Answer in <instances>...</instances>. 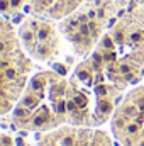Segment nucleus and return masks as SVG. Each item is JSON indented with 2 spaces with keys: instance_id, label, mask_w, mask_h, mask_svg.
Listing matches in <instances>:
<instances>
[{
  "instance_id": "8",
  "label": "nucleus",
  "mask_w": 144,
  "mask_h": 146,
  "mask_svg": "<svg viewBox=\"0 0 144 146\" xmlns=\"http://www.w3.org/2000/svg\"><path fill=\"white\" fill-rule=\"evenodd\" d=\"M81 2L83 0H29L27 12L59 21L75 10Z\"/></svg>"
},
{
  "instance_id": "10",
  "label": "nucleus",
  "mask_w": 144,
  "mask_h": 146,
  "mask_svg": "<svg viewBox=\"0 0 144 146\" xmlns=\"http://www.w3.org/2000/svg\"><path fill=\"white\" fill-rule=\"evenodd\" d=\"M15 37H17V29H15V26L10 22L9 17H5V15L0 14V48H2L3 44H7L9 41L15 39Z\"/></svg>"
},
{
  "instance_id": "7",
  "label": "nucleus",
  "mask_w": 144,
  "mask_h": 146,
  "mask_svg": "<svg viewBox=\"0 0 144 146\" xmlns=\"http://www.w3.org/2000/svg\"><path fill=\"white\" fill-rule=\"evenodd\" d=\"M36 146H115V143L100 127L61 126L41 134Z\"/></svg>"
},
{
  "instance_id": "11",
  "label": "nucleus",
  "mask_w": 144,
  "mask_h": 146,
  "mask_svg": "<svg viewBox=\"0 0 144 146\" xmlns=\"http://www.w3.org/2000/svg\"><path fill=\"white\" fill-rule=\"evenodd\" d=\"M0 146H2V139H0Z\"/></svg>"
},
{
  "instance_id": "4",
  "label": "nucleus",
  "mask_w": 144,
  "mask_h": 146,
  "mask_svg": "<svg viewBox=\"0 0 144 146\" xmlns=\"http://www.w3.org/2000/svg\"><path fill=\"white\" fill-rule=\"evenodd\" d=\"M15 29L20 46L34 63L51 65L53 68L61 65L68 44L59 31L58 21L27 12L20 15Z\"/></svg>"
},
{
  "instance_id": "5",
  "label": "nucleus",
  "mask_w": 144,
  "mask_h": 146,
  "mask_svg": "<svg viewBox=\"0 0 144 146\" xmlns=\"http://www.w3.org/2000/svg\"><path fill=\"white\" fill-rule=\"evenodd\" d=\"M32 73L34 61L20 46L19 36L0 48V119L12 112Z\"/></svg>"
},
{
  "instance_id": "6",
  "label": "nucleus",
  "mask_w": 144,
  "mask_h": 146,
  "mask_svg": "<svg viewBox=\"0 0 144 146\" xmlns=\"http://www.w3.org/2000/svg\"><path fill=\"white\" fill-rule=\"evenodd\" d=\"M110 131L119 146H144V85L126 92L110 117Z\"/></svg>"
},
{
  "instance_id": "3",
  "label": "nucleus",
  "mask_w": 144,
  "mask_h": 146,
  "mask_svg": "<svg viewBox=\"0 0 144 146\" xmlns=\"http://www.w3.org/2000/svg\"><path fill=\"white\" fill-rule=\"evenodd\" d=\"M131 0H83L58 21L59 31L75 56L85 58L98 44Z\"/></svg>"
},
{
  "instance_id": "2",
  "label": "nucleus",
  "mask_w": 144,
  "mask_h": 146,
  "mask_svg": "<svg viewBox=\"0 0 144 146\" xmlns=\"http://www.w3.org/2000/svg\"><path fill=\"white\" fill-rule=\"evenodd\" d=\"M68 75L58 68L32 73L9 124L22 133H49L68 126Z\"/></svg>"
},
{
  "instance_id": "1",
  "label": "nucleus",
  "mask_w": 144,
  "mask_h": 146,
  "mask_svg": "<svg viewBox=\"0 0 144 146\" xmlns=\"http://www.w3.org/2000/svg\"><path fill=\"white\" fill-rule=\"evenodd\" d=\"M144 78V0H131L68 76V126L100 127Z\"/></svg>"
},
{
  "instance_id": "9",
  "label": "nucleus",
  "mask_w": 144,
  "mask_h": 146,
  "mask_svg": "<svg viewBox=\"0 0 144 146\" xmlns=\"http://www.w3.org/2000/svg\"><path fill=\"white\" fill-rule=\"evenodd\" d=\"M27 2L29 0H0V14L12 19L27 14Z\"/></svg>"
}]
</instances>
